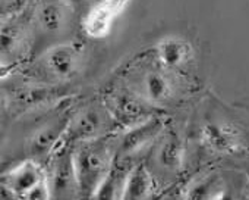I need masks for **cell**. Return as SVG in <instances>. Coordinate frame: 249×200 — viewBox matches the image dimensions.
<instances>
[{
    "instance_id": "9a60e30c",
    "label": "cell",
    "mask_w": 249,
    "mask_h": 200,
    "mask_svg": "<svg viewBox=\"0 0 249 200\" xmlns=\"http://www.w3.org/2000/svg\"><path fill=\"white\" fill-rule=\"evenodd\" d=\"M153 191V180L148 169L144 165L134 166L128 171L123 185V199H145L150 197Z\"/></svg>"
},
{
    "instance_id": "277c9868",
    "label": "cell",
    "mask_w": 249,
    "mask_h": 200,
    "mask_svg": "<svg viewBox=\"0 0 249 200\" xmlns=\"http://www.w3.org/2000/svg\"><path fill=\"white\" fill-rule=\"evenodd\" d=\"M113 121L107 106H87L69 121L65 139L75 143L101 139L110 131Z\"/></svg>"
},
{
    "instance_id": "7a4b0ae2",
    "label": "cell",
    "mask_w": 249,
    "mask_h": 200,
    "mask_svg": "<svg viewBox=\"0 0 249 200\" xmlns=\"http://www.w3.org/2000/svg\"><path fill=\"white\" fill-rule=\"evenodd\" d=\"M3 188L15 196L24 199H49L52 196L50 180L37 159H25L2 177Z\"/></svg>"
},
{
    "instance_id": "8fae6325",
    "label": "cell",
    "mask_w": 249,
    "mask_h": 200,
    "mask_svg": "<svg viewBox=\"0 0 249 200\" xmlns=\"http://www.w3.org/2000/svg\"><path fill=\"white\" fill-rule=\"evenodd\" d=\"M50 188H52V196L56 197H65L79 190L76 174H75L73 152L66 150L56 156L52 168Z\"/></svg>"
},
{
    "instance_id": "30bf717a",
    "label": "cell",
    "mask_w": 249,
    "mask_h": 200,
    "mask_svg": "<svg viewBox=\"0 0 249 200\" xmlns=\"http://www.w3.org/2000/svg\"><path fill=\"white\" fill-rule=\"evenodd\" d=\"M156 60L169 71H179L182 69L192 56L191 44L175 36H169L161 39L154 47Z\"/></svg>"
},
{
    "instance_id": "7c38bea8",
    "label": "cell",
    "mask_w": 249,
    "mask_h": 200,
    "mask_svg": "<svg viewBox=\"0 0 249 200\" xmlns=\"http://www.w3.org/2000/svg\"><path fill=\"white\" fill-rule=\"evenodd\" d=\"M160 130H161V122L154 117L135 125L122 139L120 146L117 147L116 152L117 158H128L135 155L138 150L144 149L150 141H153L159 136Z\"/></svg>"
},
{
    "instance_id": "3957f363",
    "label": "cell",
    "mask_w": 249,
    "mask_h": 200,
    "mask_svg": "<svg viewBox=\"0 0 249 200\" xmlns=\"http://www.w3.org/2000/svg\"><path fill=\"white\" fill-rule=\"evenodd\" d=\"M85 60V46L79 41L56 44L40 58L44 72L54 80H71L82 68Z\"/></svg>"
},
{
    "instance_id": "ba28073f",
    "label": "cell",
    "mask_w": 249,
    "mask_h": 200,
    "mask_svg": "<svg viewBox=\"0 0 249 200\" xmlns=\"http://www.w3.org/2000/svg\"><path fill=\"white\" fill-rule=\"evenodd\" d=\"M129 0H100L82 20V30L91 39L108 36L116 18L123 12Z\"/></svg>"
},
{
    "instance_id": "4fadbf2b",
    "label": "cell",
    "mask_w": 249,
    "mask_h": 200,
    "mask_svg": "<svg viewBox=\"0 0 249 200\" xmlns=\"http://www.w3.org/2000/svg\"><path fill=\"white\" fill-rule=\"evenodd\" d=\"M157 166L167 174H178L183 165V146L176 134H167L159 144Z\"/></svg>"
},
{
    "instance_id": "2e32d148",
    "label": "cell",
    "mask_w": 249,
    "mask_h": 200,
    "mask_svg": "<svg viewBox=\"0 0 249 200\" xmlns=\"http://www.w3.org/2000/svg\"><path fill=\"white\" fill-rule=\"evenodd\" d=\"M63 2H66L71 8H79V6L87 5L89 0H63Z\"/></svg>"
},
{
    "instance_id": "9c48e42d",
    "label": "cell",
    "mask_w": 249,
    "mask_h": 200,
    "mask_svg": "<svg viewBox=\"0 0 249 200\" xmlns=\"http://www.w3.org/2000/svg\"><path fill=\"white\" fill-rule=\"evenodd\" d=\"M69 121L60 115L41 124V127H38L30 136V140H28L30 156L34 159H40L43 156L50 155L54 150V147L59 144V141L65 139Z\"/></svg>"
},
{
    "instance_id": "8992f818",
    "label": "cell",
    "mask_w": 249,
    "mask_h": 200,
    "mask_svg": "<svg viewBox=\"0 0 249 200\" xmlns=\"http://www.w3.org/2000/svg\"><path fill=\"white\" fill-rule=\"evenodd\" d=\"M145 100L135 91H113L108 94L106 106L113 115L114 121L122 125H138L148 118Z\"/></svg>"
},
{
    "instance_id": "52a82bcc",
    "label": "cell",
    "mask_w": 249,
    "mask_h": 200,
    "mask_svg": "<svg viewBox=\"0 0 249 200\" xmlns=\"http://www.w3.org/2000/svg\"><path fill=\"white\" fill-rule=\"evenodd\" d=\"M201 141L213 153L234 155L243 149L240 131L223 121H210L201 130Z\"/></svg>"
},
{
    "instance_id": "5b68a950",
    "label": "cell",
    "mask_w": 249,
    "mask_h": 200,
    "mask_svg": "<svg viewBox=\"0 0 249 200\" xmlns=\"http://www.w3.org/2000/svg\"><path fill=\"white\" fill-rule=\"evenodd\" d=\"M169 69L159 63V68H144L134 82V91L151 105H164L176 96V85L169 75Z\"/></svg>"
},
{
    "instance_id": "5bb4252c",
    "label": "cell",
    "mask_w": 249,
    "mask_h": 200,
    "mask_svg": "<svg viewBox=\"0 0 249 200\" xmlns=\"http://www.w3.org/2000/svg\"><path fill=\"white\" fill-rule=\"evenodd\" d=\"M71 22V6L63 3H46L38 11V24L47 33H62Z\"/></svg>"
},
{
    "instance_id": "6da1fadb",
    "label": "cell",
    "mask_w": 249,
    "mask_h": 200,
    "mask_svg": "<svg viewBox=\"0 0 249 200\" xmlns=\"http://www.w3.org/2000/svg\"><path fill=\"white\" fill-rule=\"evenodd\" d=\"M117 147H113L108 140L95 139L79 141L73 152L75 174L78 188L85 196H95L103 181L111 171V163Z\"/></svg>"
}]
</instances>
